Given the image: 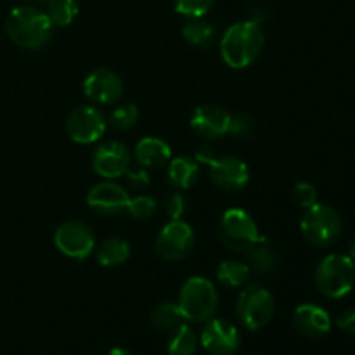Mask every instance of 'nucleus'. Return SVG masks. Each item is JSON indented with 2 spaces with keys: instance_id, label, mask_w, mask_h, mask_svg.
<instances>
[{
  "instance_id": "nucleus-15",
  "label": "nucleus",
  "mask_w": 355,
  "mask_h": 355,
  "mask_svg": "<svg viewBox=\"0 0 355 355\" xmlns=\"http://www.w3.org/2000/svg\"><path fill=\"white\" fill-rule=\"evenodd\" d=\"M231 127V113L227 110L215 104H205L194 110L191 116V128L196 132L200 137L215 141L222 139L229 134Z\"/></svg>"
},
{
  "instance_id": "nucleus-36",
  "label": "nucleus",
  "mask_w": 355,
  "mask_h": 355,
  "mask_svg": "<svg viewBox=\"0 0 355 355\" xmlns=\"http://www.w3.org/2000/svg\"><path fill=\"white\" fill-rule=\"evenodd\" d=\"M106 355H134V354H130L128 350H125V349H111Z\"/></svg>"
},
{
  "instance_id": "nucleus-35",
  "label": "nucleus",
  "mask_w": 355,
  "mask_h": 355,
  "mask_svg": "<svg viewBox=\"0 0 355 355\" xmlns=\"http://www.w3.org/2000/svg\"><path fill=\"white\" fill-rule=\"evenodd\" d=\"M194 159H196L198 163H207V165H210V163L215 159V155L214 151H211V148L201 146V148H198L196 155H194Z\"/></svg>"
},
{
  "instance_id": "nucleus-11",
  "label": "nucleus",
  "mask_w": 355,
  "mask_h": 355,
  "mask_svg": "<svg viewBox=\"0 0 355 355\" xmlns=\"http://www.w3.org/2000/svg\"><path fill=\"white\" fill-rule=\"evenodd\" d=\"M83 92L87 99L99 106H111L118 103L123 94V80L110 68H97L83 80Z\"/></svg>"
},
{
  "instance_id": "nucleus-10",
  "label": "nucleus",
  "mask_w": 355,
  "mask_h": 355,
  "mask_svg": "<svg viewBox=\"0 0 355 355\" xmlns=\"http://www.w3.org/2000/svg\"><path fill=\"white\" fill-rule=\"evenodd\" d=\"M107 127L106 116L96 106H80L69 113L66 132L76 144H94L104 135Z\"/></svg>"
},
{
  "instance_id": "nucleus-13",
  "label": "nucleus",
  "mask_w": 355,
  "mask_h": 355,
  "mask_svg": "<svg viewBox=\"0 0 355 355\" xmlns=\"http://www.w3.org/2000/svg\"><path fill=\"white\" fill-rule=\"evenodd\" d=\"M130 151H128V148L123 142L118 141L104 142L92 155L94 172L106 180L123 177L127 170L130 168Z\"/></svg>"
},
{
  "instance_id": "nucleus-3",
  "label": "nucleus",
  "mask_w": 355,
  "mask_h": 355,
  "mask_svg": "<svg viewBox=\"0 0 355 355\" xmlns=\"http://www.w3.org/2000/svg\"><path fill=\"white\" fill-rule=\"evenodd\" d=\"M177 305L186 321L207 322L218 309V291L207 277H189L180 288Z\"/></svg>"
},
{
  "instance_id": "nucleus-34",
  "label": "nucleus",
  "mask_w": 355,
  "mask_h": 355,
  "mask_svg": "<svg viewBox=\"0 0 355 355\" xmlns=\"http://www.w3.org/2000/svg\"><path fill=\"white\" fill-rule=\"evenodd\" d=\"M123 177H127V180L130 182L132 187H135V189H142V187H146L149 184V177L148 173H146L144 168H137V170H127V173H125Z\"/></svg>"
},
{
  "instance_id": "nucleus-20",
  "label": "nucleus",
  "mask_w": 355,
  "mask_h": 355,
  "mask_svg": "<svg viewBox=\"0 0 355 355\" xmlns=\"http://www.w3.org/2000/svg\"><path fill=\"white\" fill-rule=\"evenodd\" d=\"M246 263L250 266L252 272L262 274V276H270L279 267V255L276 248L269 243V239L260 236L259 241L245 253Z\"/></svg>"
},
{
  "instance_id": "nucleus-2",
  "label": "nucleus",
  "mask_w": 355,
  "mask_h": 355,
  "mask_svg": "<svg viewBox=\"0 0 355 355\" xmlns=\"http://www.w3.org/2000/svg\"><path fill=\"white\" fill-rule=\"evenodd\" d=\"M7 37L21 49L45 47L54 35V23L37 6L14 7L6 19Z\"/></svg>"
},
{
  "instance_id": "nucleus-21",
  "label": "nucleus",
  "mask_w": 355,
  "mask_h": 355,
  "mask_svg": "<svg viewBox=\"0 0 355 355\" xmlns=\"http://www.w3.org/2000/svg\"><path fill=\"white\" fill-rule=\"evenodd\" d=\"M252 269L246 262L241 260H224L217 267V279L218 283L229 290H238L250 284L252 279Z\"/></svg>"
},
{
  "instance_id": "nucleus-33",
  "label": "nucleus",
  "mask_w": 355,
  "mask_h": 355,
  "mask_svg": "<svg viewBox=\"0 0 355 355\" xmlns=\"http://www.w3.org/2000/svg\"><path fill=\"white\" fill-rule=\"evenodd\" d=\"M336 326L347 335H355V309L343 311L336 319Z\"/></svg>"
},
{
  "instance_id": "nucleus-1",
  "label": "nucleus",
  "mask_w": 355,
  "mask_h": 355,
  "mask_svg": "<svg viewBox=\"0 0 355 355\" xmlns=\"http://www.w3.org/2000/svg\"><path fill=\"white\" fill-rule=\"evenodd\" d=\"M263 45H266V35L260 23L253 19L234 23L222 35V61L232 69H245L259 59Z\"/></svg>"
},
{
  "instance_id": "nucleus-18",
  "label": "nucleus",
  "mask_w": 355,
  "mask_h": 355,
  "mask_svg": "<svg viewBox=\"0 0 355 355\" xmlns=\"http://www.w3.org/2000/svg\"><path fill=\"white\" fill-rule=\"evenodd\" d=\"M172 159V149L168 142L159 137H142L135 144V162L142 168H163Z\"/></svg>"
},
{
  "instance_id": "nucleus-30",
  "label": "nucleus",
  "mask_w": 355,
  "mask_h": 355,
  "mask_svg": "<svg viewBox=\"0 0 355 355\" xmlns=\"http://www.w3.org/2000/svg\"><path fill=\"white\" fill-rule=\"evenodd\" d=\"M215 0H175V12L186 17H205Z\"/></svg>"
},
{
  "instance_id": "nucleus-32",
  "label": "nucleus",
  "mask_w": 355,
  "mask_h": 355,
  "mask_svg": "<svg viewBox=\"0 0 355 355\" xmlns=\"http://www.w3.org/2000/svg\"><path fill=\"white\" fill-rule=\"evenodd\" d=\"M253 130V121L248 114L238 113L231 114V127H229V134L236 135V137H245L250 135Z\"/></svg>"
},
{
  "instance_id": "nucleus-16",
  "label": "nucleus",
  "mask_w": 355,
  "mask_h": 355,
  "mask_svg": "<svg viewBox=\"0 0 355 355\" xmlns=\"http://www.w3.org/2000/svg\"><path fill=\"white\" fill-rule=\"evenodd\" d=\"M128 201L130 196L127 191L111 180L96 184L87 194V205L99 215H118L127 211Z\"/></svg>"
},
{
  "instance_id": "nucleus-26",
  "label": "nucleus",
  "mask_w": 355,
  "mask_h": 355,
  "mask_svg": "<svg viewBox=\"0 0 355 355\" xmlns=\"http://www.w3.org/2000/svg\"><path fill=\"white\" fill-rule=\"evenodd\" d=\"M182 37L194 47H205L215 37V28L205 17H187L182 26Z\"/></svg>"
},
{
  "instance_id": "nucleus-37",
  "label": "nucleus",
  "mask_w": 355,
  "mask_h": 355,
  "mask_svg": "<svg viewBox=\"0 0 355 355\" xmlns=\"http://www.w3.org/2000/svg\"><path fill=\"white\" fill-rule=\"evenodd\" d=\"M349 257L355 262V236H354L352 243H350V255H349Z\"/></svg>"
},
{
  "instance_id": "nucleus-6",
  "label": "nucleus",
  "mask_w": 355,
  "mask_h": 355,
  "mask_svg": "<svg viewBox=\"0 0 355 355\" xmlns=\"http://www.w3.org/2000/svg\"><path fill=\"white\" fill-rule=\"evenodd\" d=\"M276 300L267 288L260 284H246L236 302V315L250 331L266 328L274 318Z\"/></svg>"
},
{
  "instance_id": "nucleus-8",
  "label": "nucleus",
  "mask_w": 355,
  "mask_h": 355,
  "mask_svg": "<svg viewBox=\"0 0 355 355\" xmlns=\"http://www.w3.org/2000/svg\"><path fill=\"white\" fill-rule=\"evenodd\" d=\"M196 245L194 229L187 222L170 220L162 227L155 239V250L159 259L166 262H180L193 253Z\"/></svg>"
},
{
  "instance_id": "nucleus-4",
  "label": "nucleus",
  "mask_w": 355,
  "mask_h": 355,
  "mask_svg": "<svg viewBox=\"0 0 355 355\" xmlns=\"http://www.w3.org/2000/svg\"><path fill=\"white\" fill-rule=\"evenodd\" d=\"M314 283L319 293L324 297H347L355 284V262L343 253H331L324 257L315 267Z\"/></svg>"
},
{
  "instance_id": "nucleus-14",
  "label": "nucleus",
  "mask_w": 355,
  "mask_h": 355,
  "mask_svg": "<svg viewBox=\"0 0 355 355\" xmlns=\"http://www.w3.org/2000/svg\"><path fill=\"white\" fill-rule=\"evenodd\" d=\"M210 179L218 189L227 193H239L250 182V168L236 156H215L210 163Z\"/></svg>"
},
{
  "instance_id": "nucleus-17",
  "label": "nucleus",
  "mask_w": 355,
  "mask_h": 355,
  "mask_svg": "<svg viewBox=\"0 0 355 355\" xmlns=\"http://www.w3.org/2000/svg\"><path fill=\"white\" fill-rule=\"evenodd\" d=\"M293 326L298 335L305 338H321L331 329V318L328 311L315 304H302L293 312Z\"/></svg>"
},
{
  "instance_id": "nucleus-29",
  "label": "nucleus",
  "mask_w": 355,
  "mask_h": 355,
  "mask_svg": "<svg viewBox=\"0 0 355 355\" xmlns=\"http://www.w3.org/2000/svg\"><path fill=\"white\" fill-rule=\"evenodd\" d=\"M318 189L311 182H297L291 189V200L298 208H304V210L314 207L318 203Z\"/></svg>"
},
{
  "instance_id": "nucleus-28",
  "label": "nucleus",
  "mask_w": 355,
  "mask_h": 355,
  "mask_svg": "<svg viewBox=\"0 0 355 355\" xmlns=\"http://www.w3.org/2000/svg\"><path fill=\"white\" fill-rule=\"evenodd\" d=\"M139 120V111L135 104H120L110 114V125L114 130H128Z\"/></svg>"
},
{
  "instance_id": "nucleus-23",
  "label": "nucleus",
  "mask_w": 355,
  "mask_h": 355,
  "mask_svg": "<svg viewBox=\"0 0 355 355\" xmlns=\"http://www.w3.org/2000/svg\"><path fill=\"white\" fill-rule=\"evenodd\" d=\"M40 9L51 17L54 26H68L78 16V2L76 0H38Z\"/></svg>"
},
{
  "instance_id": "nucleus-22",
  "label": "nucleus",
  "mask_w": 355,
  "mask_h": 355,
  "mask_svg": "<svg viewBox=\"0 0 355 355\" xmlns=\"http://www.w3.org/2000/svg\"><path fill=\"white\" fill-rule=\"evenodd\" d=\"M130 259V245L127 239L107 238L96 248V260L103 267H118Z\"/></svg>"
},
{
  "instance_id": "nucleus-9",
  "label": "nucleus",
  "mask_w": 355,
  "mask_h": 355,
  "mask_svg": "<svg viewBox=\"0 0 355 355\" xmlns=\"http://www.w3.org/2000/svg\"><path fill=\"white\" fill-rule=\"evenodd\" d=\"M55 248L73 260H85L96 250V236L92 229L80 220H66L54 232Z\"/></svg>"
},
{
  "instance_id": "nucleus-24",
  "label": "nucleus",
  "mask_w": 355,
  "mask_h": 355,
  "mask_svg": "<svg viewBox=\"0 0 355 355\" xmlns=\"http://www.w3.org/2000/svg\"><path fill=\"white\" fill-rule=\"evenodd\" d=\"M149 321H151V324L158 331L170 333L177 326L186 322V319H184L182 312H180L179 305L175 302H163V304H158L153 309L151 315H149Z\"/></svg>"
},
{
  "instance_id": "nucleus-19",
  "label": "nucleus",
  "mask_w": 355,
  "mask_h": 355,
  "mask_svg": "<svg viewBox=\"0 0 355 355\" xmlns=\"http://www.w3.org/2000/svg\"><path fill=\"white\" fill-rule=\"evenodd\" d=\"M200 163L187 156H177L172 158L166 165V182L173 187V189L186 191L196 184L200 179Z\"/></svg>"
},
{
  "instance_id": "nucleus-31",
  "label": "nucleus",
  "mask_w": 355,
  "mask_h": 355,
  "mask_svg": "<svg viewBox=\"0 0 355 355\" xmlns=\"http://www.w3.org/2000/svg\"><path fill=\"white\" fill-rule=\"evenodd\" d=\"M165 211L168 215L170 220H180L184 217V214L187 211V201L186 198L180 193H173L172 196L166 200Z\"/></svg>"
},
{
  "instance_id": "nucleus-12",
  "label": "nucleus",
  "mask_w": 355,
  "mask_h": 355,
  "mask_svg": "<svg viewBox=\"0 0 355 355\" xmlns=\"http://www.w3.org/2000/svg\"><path fill=\"white\" fill-rule=\"evenodd\" d=\"M200 343L210 355H234L241 345V336L234 324L211 318L201 331Z\"/></svg>"
},
{
  "instance_id": "nucleus-5",
  "label": "nucleus",
  "mask_w": 355,
  "mask_h": 355,
  "mask_svg": "<svg viewBox=\"0 0 355 355\" xmlns=\"http://www.w3.org/2000/svg\"><path fill=\"white\" fill-rule=\"evenodd\" d=\"M300 231L309 245L315 248H328L342 236L343 222L335 208L315 203L314 207L305 210L300 220Z\"/></svg>"
},
{
  "instance_id": "nucleus-25",
  "label": "nucleus",
  "mask_w": 355,
  "mask_h": 355,
  "mask_svg": "<svg viewBox=\"0 0 355 355\" xmlns=\"http://www.w3.org/2000/svg\"><path fill=\"white\" fill-rule=\"evenodd\" d=\"M198 336L186 322L177 326L168 333V349L170 355H194L198 350Z\"/></svg>"
},
{
  "instance_id": "nucleus-27",
  "label": "nucleus",
  "mask_w": 355,
  "mask_h": 355,
  "mask_svg": "<svg viewBox=\"0 0 355 355\" xmlns=\"http://www.w3.org/2000/svg\"><path fill=\"white\" fill-rule=\"evenodd\" d=\"M127 211L130 214L132 218L135 220H149L156 215L158 211V203L153 196H148V194H139V196L130 198L128 201Z\"/></svg>"
},
{
  "instance_id": "nucleus-7",
  "label": "nucleus",
  "mask_w": 355,
  "mask_h": 355,
  "mask_svg": "<svg viewBox=\"0 0 355 355\" xmlns=\"http://www.w3.org/2000/svg\"><path fill=\"white\" fill-rule=\"evenodd\" d=\"M218 239L231 252L246 253L259 241L260 232L248 211L231 208L224 211L218 222Z\"/></svg>"
}]
</instances>
